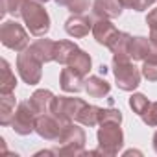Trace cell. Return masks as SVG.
Listing matches in <instances>:
<instances>
[{"instance_id":"obj_1","label":"cell","mask_w":157,"mask_h":157,"mask_svg":"<svg viewBox=\"0 0 157 157\" xmlns=\"http://www.w3.org/2000/svg\"><path fill=\"white\" fill-rule=\"evenodd\" d=\"M21 17L26 24V28L30 30L32 35L35 37H43L48 33L50 30V17L46 13V10L43 8V2L37 0H24L22 10H21Z\"/></svg>"},{"instance_id":"obj_2","label":"cell","mask_w":157,"mask_h":157,"mask_svg":"<svg viewBox=\"0 0 157 157\" xmlns=\"http://www.w3.org/2000/svg\"><path fill=\"white\" fill-rule=\"evenodd\" d=\"M98 129V144L100 148L93 153H104V155H117L118 150L124 144V133L120 129L118 122H104Z\"/></svg>"},{"instance_id":"obj_3","label":"cell","mask_w":157,"mask_h":157,"mask_svg":"<svg viewBox=\"0 0 157 157\" xmlns=\"http://www.w3.org/2000/svg\"><path fill=\"white\" fill-rule=\"evenodd\" d=\"M43 61L32 52V48H26L19 54L17 57V70L19 76L22 78V82L28 85H37L41 82L43 76Z\"/></svg>"},{"instance_id":"obj_4","label":"cell","mask_w":157,"mask_h":157,"mask_svg":"<svg viewBox=\"0 0 157 157\" xmlns=\"http://www.w3.org/2000/svg\"><path fill=\"white\" fill-rule=\"evenodd\" d=\"M0 41L2 44L10 50H15V52H22L28 48V33L26 30L17 22V21H6L0 26Z\"/></svg>"},{"instance_id":"obj_5","label":"cell","mask_w":157,"mask_h":157,"mask_svg":"<svg viewBox=\"0 0 157 157\" xmlns=\"http://www.w3.org/2000/svg\"><path fill=\"white\" fill-rule=\"evenodd\" d=\"M59 142H61V148L57 150V153H68V155H82L85 153L83 146H85V131L76 126V124H68L61 137H59Z\"/></svg>"},{"instance_id":"obj_6","label":"cell","mask_w":157,"mask_h":157,"mask_svg":"<svg viewBox=\"0 0 157 157\" xmlns=\"http://www.w3.org/2000/svg\"><path fill=\"white\" fill-rule=\"evenodd\" d=\"M113 72H115L117 85L122 91H133L140 83L142 72L131 63V59H128V61H113Z\"/></svg>"},{"instance_id":"obj_7","label":"cell","mask_w":157,"mask_h":157,"mask_svg":"<svg viewBox=\"0 0 157 157\" xmlns=\"http://www.w3.org/2000/svg\"><path fill=\"white\" fill-rule=\"evenodd\" d=\"M39 113L33 109V105L30 104V100L21 102L15 109V117L11 120V128L15 133L19 135H30L32 131H35V122H37Z\"/></svg>"},{"instance_id":"obj_8","label":"cell","mask_w":157,"mask_h":157,"mask_svg":"<svg viewBox=\"0 0 157 157\" xmlns=\"http://www.w3.org/2000/svg\"><path fill=\"white\" fill-rule=\"evenodd\" d=\"M87 104L82 100V98H70V96H56L54 102H52V111L56 117H59L61 120L65 122H72V120H78V115L82 113V109L85 107Z\"/></svg>"},{"instance_id":"obj_9","label":"cell","mask_w":157,"mask_h":157,"mask_svg":"<svg viewBox=\"0 0 157 157\" xmlns=\"http://www.w3.org/2000/svg\"><path fill=\"white\" fill-rule=\"evenodd\" d=\"M67 126H68V122L61 120L54 113H43V115L37 117L35 131L44 140H59V137H61V133H63V129Z\"/></svg>"},{"instance_id":"obj_10","label":"cell","mask_w":157,"mask_h":157,"mask_svg":"<svg viewBox=\"0 0 157 157\" xmlns=\"http://www.w3.org/2000/svg\"><path fill=\"white\" fill-rule=\"evenodd\" d=\"M129 56H131L133 61H144L148 57L157 56V44L148 37H131Z\"/></svg>"},{"instance_id":"obj_11","label":"cell","mask_w":157,"mask_h":157,"mask_svg":"<svg viewBox=\"0 0 157 157\" xmlns=\"http://www.w3.org/2000/svg\"><path fill=\"white\" fill-rule=\"evenodd\" d=\"M83 74H80L76 68H72V67H67V68H63L61 70V78H59V83H61V89L65 91V93H80L82 89H83V83H85V80H83Z\"/></svg>"},{"instance_id":"obj_12","label":"cell","mask_w":157,"mask_h":157,"mask_svg":"<svg viewBox=\"0 0 157 157\" xmlns=\"http://www.w3.org/2000/svg\"><path fill=\"white\" fill-rule=\"evenodd\" d=\"M129 41H131L129 33L117 32V35L107 44V48L113 52V61H128V59H131V56H129Z\"/></svg>"},{"instance_id":"obj_13","label":"cell","mask_w":157,"mask_h":157,"mask_svg":"<svg viewBox=\"0 0 157 157\" xmlns=\"http://www.w3.org/2000/svg\"><path fill=\"white\" fill-rule=\"evenodd\" d=\"M93 30V22L89 17L82 15V13H74L67 22H65V32L70 37H85L89 32Z\"/></svg>"},{"instance_id":"obj_14","label":"cell","mask_w":157,"mask_h":157,"mask_svg":"<svg viewBox=\"0 0 157 157\" xmlns=\"http://www.w3.org/2000/svg\"><path fill=\"white\" fill-rule=\"evenodd\" d=\"M122 8L120 0H94L93 13L98 19H117L122 13Z\"/></svg>"},{"instance_id":"obj_15","label":"cell","mask_w":157,"mask_h":157,"mask_svg":"<svg viewBox=\"0 0 157 157\" xmlns=\"http://www.w3.org/2000/svg\"><path fill=\"white\" fill-rule=\"evenodd\" d=\"M117 32L118 30L115 28L113 22H109V19H98L93 24V35H94L96 43L98 44H104V46H107L111 43V39L117 35Z\"/></svg>"},{"instance_id":"obj_16","label":"cell","mask_w":157,"mask_h":157,"mask_svg":"<svg viewBox=\"0 0 157 157\" xmlns=\"http://www.w3.org/2000/svg\"><path fill=\"white\" fill-rule=\"evenodd\" d=\"M83 89L91 98H104L109 94L111 85H109V82H105L100 76H89L83 83Z\"/></svg>"},{"instance_id":"obj_17","label":"cell","mask_w":157,"mask_h":157,"mask_svg":"<svg viewBox=\"0 0 157 157\" xmlns=\"http://www.w3.org/2000/svg\"><path fill=\"white\" fill-rule=\"evenodd\" d=\"M32 52L43 61V63H50L56 61V43L50 39H37L32 46Z\"/></svg>"},{"instance_id":"obj_18","label":"cell","mask_w":157,"mask_h":157,"mask_svg":"<svg viewBox=\"0 0 157 157\" xmlns=\"http://www.w3.org/2000/svg\"><path fill=\"white\" fill-rule=\"evenodd\" d=\"M54 94L48 91V89H39V91H35L33 94H32V98H30V104L33 105V109L39 113V115H43V113H50L52 111V102H54Z\"/></svg>"},{"instance_id":"obj_19","label":"cell","mask_w":157,"mask_h":157,"mask_svg":"<svg viewBox=\"0 0 157 157\" xmlns=\"http://www.w3.org/2000/svg\"><path fill=\"white\" fill-rule=\"evenodd\" d=\"M15 96L13 93L0 94V124L2 126H11V120L15 117Z\"/></svg>"},{"instance_id":"obj_20","label":"cell","mask_w":157,"mask_h":157,"mask_svg":"<svg viewBox=\"0 0 157 157\" xmlns=\"http://www.w3.org/2000/svg\"><path fill=\"white\" fill-rule=\"evenodd\" d=\"M78 50L80 48H78L76 43H72V41H59V43H56V61L67 67Z\"/></svg>"},{"instance_id":"obj_21","label":"cell","mask_w":157,"mask_h":157,"mask_svg":"<svg viewBox=\"0 0 157 157\" xmlns=\"http://www.w3.org/2000/svg\"><path fill=\"white\" fill-rule=\"evenodd\" d=\"M2 65V78H0V94H6V93H13L17 87V78L13 74V70L10 68V63L6 59L0 61Z\"/></svg>"},{"instance_id":"obj_22","label":"cell","mask_w":157,"mask_h":157,"mask_svg":"<svg viewBox=\"0 0 157 157\" xmlns=\"http://www.w3.org/2000/svg\"><path fill=\"white\" fill-rule=\"evenodd\" d=\"M100 118H102V107L89 105V104L82 109L80 115H78V122L83 124V126H89V128L100 124Z\"/></svg>"},{"instance_id":"obj_23","label":"cell","mask_w":157,"mask_h":157,"mask_svg":"<svg viewBox=\"0 0 157 157\" xmlns=\"http://www.w3.org/2000/svg\"><path fill=\"white\" fill-rule=\"evenodd\" d=\"M67 67H72V68H76L80 74L87 76L89 70H91V56H89L87 52H83V50H78Z\"/></svg>"},{"instance_id":"obj_24","label":"cell","mask_w":157,"mask_h":157,"mask_svg":"<svg viewBox=\"0 0 157 157\" xmlns=\"http://www.w3.org/2000/svg\"><path fill=\"white\" fill-rule=\"evenodd\" d=\"M24 0H0V15L6 17V15H21Z\"/></svg>"},{"instance_id":"obj_25","label":"cell","mask_w":157,"mask_h":157,"mask_svg":"<svg viewBox=\"0 0 157 157\" xmlns=\"http://www.w3.org/2000/svg\"><path fill=\"white\" fill-rule=\"evenodd\" d=\"M140 72L148 82H157V56L144 59V65H142Z\"/></svg>"},{"instance_id":"obj_26","label":"cell","mask_w":157,"mask_h":157,"mask_svg":"<svg viewBox=\"0 0 157 157\" xmlns=\"http://www.w3.org/2000/svg\"><path fill=\"white\" fill-rule=\"evenodd\" d=\"M56 2L59 6L68 8V11L78 15V13H83L85 10H89V2H91V0H56Z\"/></svg>"},{"instance_id":"obj_27","label":"cell","mask_w":157,"mask_h":157,"mask_svg":"<svg viewBox=\"0 0 157 157\" xmlns=\"http://www.w3.org/2000/svg\"><path fill=\"white\" fill-rule=\"evenodd\" d=\"M148 105H150V100L144 96V94H140V93H137V94H131V98H129V107L133 109V113H137L139 117L148 109Z\"/></svg>"},{"instance_id":"obj_28","label":"cell","mask_w":157,"mask_h":157,"mask_svg":"<svg viewBox=\"0 0 157 157\" xmlns=\"http://www.w3.org/2000/svg\"><path fill=\"white\" fill-rule=\"evenodd\" d=\"M140 118H142L144 124H148L151 128H157V102H150L148 109L140 115Z\"/></svg>"},{"instance_id":"obj_29","label":"cell","mask_w":157,"mask_h":157,"mask_svg":"<svg viewBox=\"0 0 157 157\" xmlns=\"http://www.w3.org/2000/svg\"><path fill=\"white\" fill-rule=\"evenodd\" d=\"M104 122H122V113L118 111V109H113V107H109V109H102V118H100V124H104Z\"/></svg>"},{"instance_id":"obj_30","label":"cell","mask_w":157,"mask_h":157,"mask_svg":"<svg viewBox=\"0 0 157 157\" xmlns=\"http://www.w3.org/2000/svg\"><path fill=\"white\" fill-rule=\"evenodd\" d=\"M146 24L150 26V39L157 44V8L151 10L146 17Z\"/></svg>"},{"instance_id":"obj_31","label":"cell","mask_w":157,"mask_h":157,"mask_svg":"<svg viewBox=\"0 0 157 157\" xmlns=\"http://www.w3.org/2000/svg\"><path fill=\"white\" fill-rule=\"evenodd\" d=\"M120 2H122L124 8H131L135 11H144V10L150 8L146 0H120Z\"/></svg>"},{"instance_id":"obj_32","label":"cell","mask_w":157,"mask_h":157,"mask_svg":"<svg viewBox=\"0 0 157 157\" xmlns=\"http://www.w3.org/2000/svg\"><path fill=\"white\" fill-rule=\"evenodd\" d=\"M98 70H100V74H105V72H107V67H105V65H100Z\"/></svg>"},{"instance_id":"obj_33","label":"cell","mask_w":157,"mask_h":157,"mask_svg":"<svg viewBox=\"0 0 157 157\" xmlns=\"http://www.w3.org/2000/svg\"><path fill=\"white\" fill-rule=\"evenodd\" d=\"M153 150L157 151V131H155V135H153Z\"/></svg>"},{"instance_id":"obj_34","label":"cell","mask_w":157,"mask_h":157,"mask_svg":"<svg viewBox=\"0 0 157 157\" xmlns=\"http://www.w3.org/2000/svg\"><path fill=\"white\" fill-rule=\"evenodd\" d=\"M146 2H148V6H151V4L155 2V0H146Z\"/></svg>"},{"instance_id":"obj_35","label":"cell","mask_w":157,"mask_h":157,"mask_svg":"<svg viewBox=\"0 0 157 157\" xmlns=\"http://www.w3.org/2000/svg\"><path fill=\"white\" fill-rule=\"evenodd\" d=\"M37 2H48V0H37Z\"/></svg>"}]
</instances>
